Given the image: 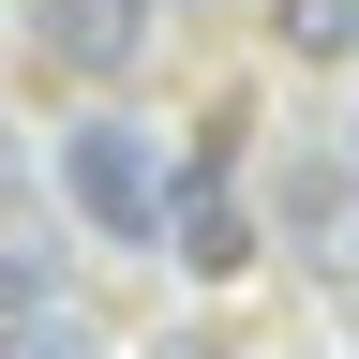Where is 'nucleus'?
<instances>
[{
    "mask_svg": "<svg viewBox=\"0 0 359 359\" xmlns=\"http://www.w3.org/2000/svg\"><path fill=\"white\" fill-rule=\"evenodd\" d=\"M60 195H75L90 240H135V255H150V240H180V195H195V180H180L135 120H75L60 135Z\"/></svg>",
    "mask_w": 359,
    "mask_h": 359,
    "instance_id": "f257e3e1",
    "label": "nucleus"
},
{
    "mask_svg": "<svg viewBox=\"0 0 359 359\" xmlns=\"http://www.w3.org/2000/svg\"><path fill=\"white\" fill-rule=\"evenodd\" d=\"M269 224H285V255L314 285H359V165L344 150H285L269 165Z\"/></svg>",
    "mask_w": 359,
    "mask_h": 359,
    "instance_id": "f03ea898",
    "label": "nucleus"
},
{
    "mask_svg": "<svg viewBox=\"0 0 359 359\" xmlns=\"http://www.w3.org/2000/svg\"><path fill=\"white\" fill-rule=\"evenodd\" d=\"M30 45L60 75H135V45H150V0H30Z\"/></svg>",
    "mask_w": 359,
    "mask_h": 359,
    "instance_id": "7ed1b4c3",
    "label": "nucleus"
},
{
    "mask_svg": "<svg viewBox=\"0 0 359 359\" xmlns=\"http://www.w3.org/2000/svg\"><path fill=\"white\" fill-rule=\"evenodd\" d=\"M269 45L285 60H359V0H269Z\"/></svg>",
    "mask_w": 359,
    "mask_h": 359,
    "instance_id": "20e7f679",
    "label": "nucleus"
},
{
    "mask_svg": "<svg viewBox=\"0 0 359 359\" xmlns=\"http://www.w3.org/2000/svg\"><path fill=\"white\" fill-rule=\"evenodd\" d=\"M180 255H195V269H240V255H255L240 195H210V180H195V195H180Z\"/></svg>",
    "mask_w": 359,
    "mask_h": 359,
    "instance_id": "39448f33",
    "label": "nucleus"
},
{
    "mask_svg": "<svg viewBox=\"0 0 359 359\" xmlns=\"http://www.w3.org/2000/svg\"><path fill=\"white\" fill-rule=\"evenodd\" d=\"M0 359H90V330L45 299V314H0Z\"/></svg>",
    "mask_w": 359,
    "mask_h": 359,
    "instance_id": "423d86ee",
    "label": "nucleus"
},
{
    "mask_svg": "<svg viewBox=\"0 0 359 359\" xmlns=\"http://www.w3.org/2000/svg\"><path fill=\"white\" fill-rule=\"evenodd\" d=\"M150 359H224V344H210V330H180V344H150Z\"/></svg>",
    "mask_w": 359,
    "mask_h": 359,
    "instance_id": "0eeeda50",
    "label": "nucleus"
}]
</instances>
